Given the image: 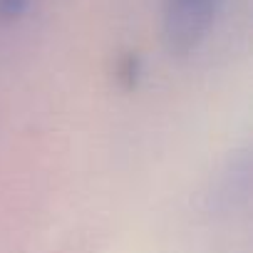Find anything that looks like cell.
<instances>
[{
  "mask_svg": "<svg viewBox=\"0 0 253 253\" xmlns=\"http://www.w3.org/2000/svg\"><path fill=\"white\" fill-rule=\"evenodd\" d=\"M218 0H167L164 30L171 52L194 50L209 33Z\"/></svg>",
  "mask_w": 253,
  "mask_h": 253,
  "instance_id": "obj_1",
  "label": "cell"
}]
</instances>
